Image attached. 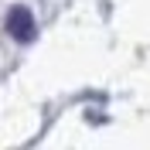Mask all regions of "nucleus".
Returning <instances> with one entry per match:
<instances>
[{"label": "nucleus", "mask_w": 150, "mask_h": 150, "mask_svg": "<svg viewBox=\"0 0 150 150\" xmlns=\"http://www.w3.org/2000/svg\"><path fill=\"white\" fill-rule=\"evenodd\" d=\"M34 14H31L28 7H10L7 14V34L14 38V41H34Z\"/></svg>", "instance_id": "nucleus-1"}]
</instances>
